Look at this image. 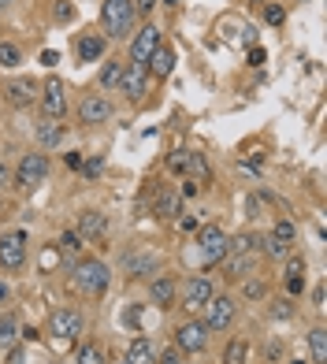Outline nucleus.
Instances as JSON below:
<instances>
[{
	"label": "nucleus",
	"instance_id": "nucleus-12",
	"mask_svg": "<svg viewBox=\"0 0 327 364\" xmlns=\"http://www.w3.org/2000/svg\"><path fill=\"white\" fill-rule=\"evenodd\" d=\"M120 89L127 93V100H141L146 97V89H149V71L141 67V63H127L123 67V78H120Z\"/></svg>",
	"mask_w": 327,
	"mask_h": 364
},
{
	"label": "nucleus",
	"instance_id": "nucleus-58",
	"mask_svg": "<svg viewBox=\"0 0 327 364\" xmlns=\"http://www.w3.org/2000/svg\"><path fill=\"white\" fill-rule=\"evenodd\" d=\"M8 4H11V0H0V8H8Z\"/></svg>",
	"mask_w": 327,
	"mask_h": 364
},
{
	"label": "nucleus",
	"instance_id": "nucleus-54",
	"mask_svg": "<svg viewBox=\"0 0 327 364\" xmlns=\"http://www.w3.org/2000/svg\"><path fill=\"white\" fill-rule=\"evenodd\" d=\"M182 230H198V219H193V216H182Z\"/></svg>",
	"mask_w": 327,
	"mask_h": 364
},
{
	"label": "nucleus",
	"instance_id": "nucleus-9",
	"mask_svg": "<svg viewBox=\"0 0 327 364\" xmlns=\"http://www.w3.org/2000/svg\"><path fill=\"white\" fill-rule=\"evenodd\" d=\"M160 26L156 22H149V26H141V30L134 34V45H130V63H141V67H146L149 63V56L156 48H160Z\"/></svg>",
	"mask_w": 327,
	"mask_h": 364
},
{
	"label": "nucleus",
	"instance_id": "nucleus-21",
	"mask_svg": "<svg viewBox=\"0 0 327 364\" xmlns=\"http://www.w3.org/2000/svg\"><path fill=\"white\" fill-rule=\"evenodd\" d=\"M34 138H37V145H41V149H56V145H63V123L41 119L34 126Z\"/></svg>",
	"mask_w": 327,
	"mask_h": 364
},
{
	"label": "nucleus",
	"instance_id": "nucleus-53",
	"mask_svg": "<svg viewBox=\"0 0 327 364\" xmlns=\"http://www.w3.org/2000/svg\"><path fill=\"white\" fill-rule=\"evenodd\" d=\"M8 182H11V167L0 164V186H8Z\"/></svg>",
	"mask_w": 327,
	"mask_h": 364
},
{
	"label": "nucleus",
	"instance_id": "nucleus-46",
	"mask_svg": "<svg viewBox=\"0 0 327 364\" xmlns=\"http://www.w3.org/2000/svg\"><path fill=\"white\" fill-rule=\"evenodd\" d=\"M286 275H305V256H294L290 264H286Z\"/></svg>",
	"mask_w": 327,
	"mask_h": 364
},
{
	"label": "nucleus",
	"instance_id": "nucleus-29",
	"mask_svg": "<svg viewBox=\"0 0 327 364\" xmlns=\"http://www.w3.org/2000/svg\"><path fill=\"white\" fill-rule=\"evenodd\" d=\"M186 175H193V178H212V167H208L205 152H190V160H186Z\"/></svg>",
	"mask_w": 327,
	"mask_h": 364
},
{
	"label": "nucleus",
	"instance_id": "nucleus-45",
	"mask_svg": "<svg viewBox=\"0 0 327 364\" xmlns=\"http://www.w3.org/2000/svg\"><path fill=\"white\" fill-rule=\"evenodd\" d=\"M245 216H250V219L260 216V197H257V193H250V197H245Z\"/></svg>",
	"mask_w": 327,
	"mask_h": 364
},
{
	"label": "nucleus",
	"instance_id": "nucleus-35",
	"mask_svg": "<svg viewBox=\"0 0 327 364\" xmlns=\"http://www.w3.org/2000/svg\"><path fill=\"white\" fill-rule=\"evenodd\" d=\"M78 364H104L101 346H82V349H78Z\"/></svg>",
	"mask_w": 327,
	"mask_h": 364
},
{
	"label": "nucleus",
	"instance_id": "nucleus-48",
	"mask_svg": "<svg viewBox=\"0 0 327 364\" xmlns=\"http://www.w3.org/2000/svg\"><path fill=\"white\" fill-rule=\"evenodd\" d=\"M41 63H45V67H56V63H60V52L45 48V52H41Z\"/></svg>",
	"mask_w": 327,
	"mask_h": 364
},
{
	"label": "nucleus",
	"instance_id": "nucleus-36",
	"mask_svg": "<svg viewBox=\"0 0 327 364\" xmlns=\"http://www.w3.org/2000/svg\"><path fill=\"white\" fill-rule=\"evenodd\" d=\"M52 19H56V22H71V19H75V4H71V0H56V8H52Z\"/></svg>",
	"mask_w": 327,
	"mask_h": 364
},
{
	"label": "nucleus",
	"instance_id": "nucleus-33",
	"mask_svg": "<svg viewBox=\"0 0 327 364\" xmlns=\"http://www.w3.org/2000/svg\"><path fill=\"white\" fill-rule=\"evenodd\" d=\"M260 242H264V253H268L271 260H283L286 253H290V245H283V242H276V238H271V234H268V238H260Z\"/></svg>",
	"mask_w": 327,
	"mask_h": 364
},
{
	"label": "nucleus",
	"instance_id": "nucleus-28",
	"mask_svg": "<svg viewBox=\"0 0 327 364\" xmlns=\"http://www.w3.org/2000/svg\"><path fill=\"white\" fill-rule=\"evenodd\" d=\"M271 238H276V242H283V245H294V238H297V227L290 223V219H276V223H271Z\"/></svg>",
	"mask_w": 327,
	"mask_h": 364
},
{
	"label": "nucleus",
	"instance_id": "nucleus-37",
	"mask_svg": "<svg viewBox=\"0 0 327 364\" xmlns=\"http://www.w3.org/2000/svg\"><path fill=\"white\" fill-rule=\"evenodd\" d=\"M186 160H190V152H172L167 156V167H172V175H186Z\"/></svg>",
	"mask_w": 327,
	"mask_h": 364
},
{
	"label": "nucleus",
	"instance_id": "nucleus-31",
	"mask_svg": "<svg viewBox=\"0 0 327 364\" xmlns=\"http://www.w3.org/2000/svg\"><path fill=\"white\" fill-rule=\"evenodd\" d=\"M19 334V320L11 316V312H4V320H0V346H11Z\"/></svg>",
	"mask_w": 327,
	"mask_h": 364
},
{
	"label": "nucleus",
	"instance_id": "nucleus-57",
	"mask_svg": "<svg viewBox=\"0 0 327 364\" xmlns=\"http://www.w3.org/2000/svg\"><path fill=\"white\" fill-rule=\"evenodd\" d=\"M164 4H172V8H175V4H182V0H164Z\"/></svg>",
	"mask_w": 327,
	"mask_h": 364
},
{
	"label": "nucleus",
	"instance_id": "nucleus-24",
	"mask_svg": "<svg viewBox=\"0 0 327 364\" xmlns=\"http://www.w3.org/2000/svg\"><path fill=\"white\" fill-rule=\"evenodd\" d=\"M257 242H260L257 234H250V230H242V234H234V238H227V253H231V256H250Z\"/></svg>",
	"mask_w": 327,
	"mask_h": 364
},
{
	"label": "nucleus",
	"instance_id": "nucleus-11",
	"mask_svg": "<svg viewBox=\"0 0 327 364\" xmlns=\"http://www.w3.org/2000/svg\"><path fill=\"white\" fill-rule=\"evenodd\" d=\"M0 264L8 271H19L26 264V234L23 230H11L0 238Z\"/></svg>",
	"mask_w": 327,
	"mask_h": 364
},
{
	"label": "nucleus",
	"instance_id": "nucleus-30",
	"mask_svg": "<svg viewBox=\"0 0 327 364\" xmlns=\"http://www.w3.org/2000/svg\"><path fill=\"white\" fill-rule=\"evenodd\" d=\"M23 63V48L11 41H0V67H19Z\"/></svg>",
	"mask_w": 327,
	"mask_h": 364
},
{
	"label": "nucleus",
	"instance_id": "nucleus-42",
	"mask_svg": "<svg viewBox=\"0 0 327 364\" xmlns=\"http://www.w3.org/2000/svg\"><path fill=\"white\" fill-rule=\"evenodd\" d=\"M242 297H250V301L264 297V282H245V286H242Z\"/></svg>",
	"mask_w": 327,
	"mask_h": 364
},
{
	"label": "nucleus",
	"instance_id": "nucleus-32",
	"mask_svg": "<svg viewBox=\"0 0 327 364\" xmlns=\"http://www.w3.org/2000/svg\"><path fill=\"white\" fill-rule=\"evenodd\" d=\"M56 249H60V253H71V256H75L78 249H82V238H78V230H63L60 238H56Z\"/></svg>",
	"mask_w": 327,
	"mask_h": 364
},
{
	"label": "nucleus",
	"instance_id": "nucleus-10",
	"mask_svg": "<svg viewBox=\"0 0 327 364\" xmlns=\"http://www.w3.org/2000/svg\"><path fill=\"white\" fill-rule=\"evenodd\" d=\"M198 245H201V256H205V264H208V268L219 264V260L227 256V234L219 230L216 223H212V227H205V230H198Z\"/></svg>",
	"mask_w": 327,
	"mask_h": 364
},
{
	"label": "nucleus",
	"instance_id": "nucleus-15",
	"mask_svg": "<svg viewBox=\"0 0 327 364\" xmlns=\"http://www.w3.org/2000/svg\"><path fill=\"white\" fill-rule=\"evenodd\" d=\"M104 48H108V37L97 34V30H89V34L78 37L75 56H78V63H94V60H101V56H104Z\"/></svg>",
	"mask_w": 327,
	"mask_h": 364
},
{
	"label": "nucleus",
	"instance_id": "nucleus-18",
	"mask_svg": "<svg viewBox=\"0 0 327 364\" xmlns=\"http://www.w3.org/2000/svg\"><path fill=\"white\" fill-rule=\"evenodd\" d=\"M153 212L160 216V219H172L182 212V201H179V193L172 186H160L156 190V197H153Z\"/></svg>",
	"mask_w": 327,
	"mask_h": 364
},
{
	"label": "nucleus",
	"instance_id": "nucleus-25",
	"mask_svg": "<svg viewBox=\"0 0 327 364\" xmlns=\"http://www.w3.org/2000/svg\"><path fill=\"white\" fill-rule=\"evenodd\" d=\"M245 357H250V338H231L224 349V364H245Z\"/></svg>",
	"mask_w": 327,
	"mask_h": 364
},
{
	"label": "nucleus",
	"instance_id": "nucleus-38",
	"mask_svg": "<svg viewBox=\"0 0 327 364\" xmlns=\"http://www.w3.org/2000/svg\"><path fill=\"white\" fill-rule=\"evenodd\" d=\"M86 178H97L101 171H104V156H94V160H82V167H78Z\"/></svg>",
	"mask_w": 327,
	"mask_h": 364
},
{
	"label": "nucleus",
	"instance_id": "nucleus-3",
	"mask_svg": "<svg viewBox=\"0 0 327 364\" xmlns=\"http://www.w3.org/2000/svg\"><path fill=\"white\" fill-rule=\"evenodd\" d=\"M201 308H205V320L201 323H205L208 331H227L231 323H234V297H227V294H212Z\"/></svg>",
	"mask_w": 327,
	"mask_h": 364
},
{
	"label": "nucleus",
	"instance_id": "nucleus-1",
	"mask_svg": "<svg viewBox=\"0 0 327 364\" xmlns=\"http://www.w3.org/2000/svg\"><path fill=\"white\" fill-rule=\"evenodd\" d=\"M71 282H75L78 294L101 297L104 290H108V282H112V271H108V264H104V260H97V256H82V260L75 264V271H71Z\"/></svg>",
	"mask_w": 327,
	"mask_h": 364
},
{
	"label": "nucleus",
	"instance_id": "nucleus-14",
	"mask_svg": "<svg viewBox=\"0 0 327 364\" xmlns=\"http://www.w3.org/2000/svg\"><path fill=\"white\" fill-rule=\"evenodd\" d=\"M37 89L41 86H37L34 78H11V82H4V100L11 108H26V104H34Z\"/></svg>",
	"mask_w": 327,
	"mask_h": 364
},
{
	"label": "nucleus",
	"instance_id": "nucleus-26",
	"mask_svg": "<svg viewBox=\"0 0 327 364\" xmlns=\"http://www.w3.org/2000/svg\"><path fill=\"white\" fill-rule=\"evenodd\" d=\"M219 264H224V271H227V279H242V275H250V256H224V260H219Z\"/></svg>",
	"mask_w": 327,
	"mask_h": 364
},
{
	"label": "nucleus",
	"instance_id": "nucleus-7",
	"mask_svg": "<svg viewBox=\"0 0 327 364\" xmlns=\"http://www.w3.org/2000/svg\"><path fill=\"white\" fill-rule=\"evenodd\" d=\"M49 331L56 334L60 342H75V338L86 331V320H82V312H78V308H56V312H52V320H49Z\"/></svg>",
	"mask_w": 327,
	"mask_h": 364
},
{
	"label": "nucleus",
	"instance_id": "nucleus-20",
	"mask_svg": "<svg viewBox=\"0 0 327 364\" xmlns=\"http://www.w3.org/2000/svg\"><path fill=\"white\" fill-rule=\"evenodd\" d=\"M123 364H156V346L149 342V338H134V342L127 346V353H123Z\"/></svg>",
	"mask_w": 327,
	"mask_h": 364
},
{
	"label": "nucleus",
	"instance_id": "nucleus-23",
	"mask_svg": "<svg viewBox=\"0 0 327 364\" xmlns=\"http://www.w3.org/2000/svg\"><path fill=\"white\" fill-rule=\"evenodd\" d=\"M309 353H312V364H327V327L309 331Z\"/></svg>",
	"mask_w": 327,
	"mask_h": 364
},
{
	"label": "nucleus",
	"instance_id": "nucleus-43",
	"mask_svg": "<svg viewBox=\"0 0 327 364\" xmlns=\"http://www.w3.org/2000/svg\"><path fill=\"white\" fill-rule=\"evenodd\" d=\"M138 316H141V308H138V305H130V308L123 312V323H127L130 331H138Z\"/></svg>",
	"mask_w": 327,
	"mask_h": 364
},
{
	"label": "nucleus",
	"instance_id": "nucleus-6",
	"mask_svg": "<svg viewBox=\"0 0 327 364\" xmlns=\"http://www.w3.org/2000/svg\"><path fill=\"white\" fill-rule=\"evenodd\" d=\"M41 112H45V119H63L68 115V86L56 74H49L41 86Z\"/></svg>",
	"mask_w": 327,
	"mask_h": 364
},
{
	"label": "nucleus",
	"instance_id": "nucleus-22",
	"mask_svg": "<svg viewBox=\"0 0 327 364\" xmlns=\"http://www.w3.org/2000/svg\"><path fill=\"white\" fill-rule=\"evenodd\" d=\"M146 71H149L153 78H167V74L175 71V52L160 45V48H156L153 56H149V63H146Z\"/></svg>",
	"mask_w": 327,
	"mask_h": 364
},
{
	"label": "nucleus",
	"instance_id": "nucleus-16",
	"mask_svg": "<svg viewBox=\"0 0 327 364\" xmlns=\"http://www.w3.org/2000/svg\"><path fill=\"white\" fill-rule=\"evenodd\" d=\"M104 230H108V216L97 212V208H86L82 219H78V238H82V242H97Z\"/></svg>",
	"mask_w": 327,
	"mask_h": 364
},
{
	"label": "nucleus",
	"instance_id": "nucleus-34",
	"mask_svg": "<svg viewBox=\"0 0 327 364\" xmlns=\"http://www.w3.org/2000/svg\"><path fill=\"white\" fill-rule=\"evenodd\" d=\"M264 22L268 26H283L286 22V8L283 4H264Z\"/></svg>",
	"mask_w": 327,
	"mask_h": 364
},
{
	"label": "nucleus",
	"instance_id": "nucleus-4",
	"mask_svg": "<svg viewBox=\"0 0 327 364\" xmlns=\"http://www.w3.org/2000/svg\"><path fill=\"white\" fill-rule=\"evenodd\" d=\"M49 178V156L45 152H26L19 167H15V182L23 190H34V186H41V182Z\"/></svg>",
	"mask_w": 327,
	"mask_h": 364
},
{
	"label": "nucleus",
	"instance_id": "nucleus-44",
	"mask_svg": "<svg viewBox=\"0 0 327 364\" xmlns=\"http://www.w3.org/2000/svg\"><path fill=\"white\" fill-rule=\"evenodd\" d=\"M156 4H160V0H134V15H153Z\"/></svg>",
	"mask_w": 327,
	"mask_h": 364
},
{
	"label": "nucleus",
	"instance_id": "nucleus-27",
	"mask_svg": "<svg viewBox=\"0 0 327 364\" xmlns=\"http://www.w3.org/2000/svg\"><path fill=\"white\" fill-rule=\"evenodd\" d=\"M123 67H127L123 60H108V63H104V71H101V86H104V89H120Z\"/></svg>",
	"mask_w": 327,
	"mask_h": 364
},
{
	"label": "nucleus",
	"instance_id": "nucleus-47",
	"mask_svg": "<svg viewBox=\"0 0 327 364\" xmlns=\"http://www.w3.org/2000/svg\"><path fill=\"white\" fill-rule=\"evenodd\" d=\"M268 360H271V364L283 360V342H271V346H268Z\"/></svg>",
	"mask_w": 327,
	"mask_h": 364
},
{
	"label": "nucleus",
	"instance_id": "nucleus-60",
	"mask_svg": "<svg viewBox=\"0 0 327 364\" xmlns=\"http://www.w3.org/2000/svg\"><path fill=\"white\" fill-rule=\"evenodd\" d=\"M253 4H257V0H253Z\"/></svg>",
	"mask_w": 327,
	"mask_h": 364
},
{
	"label": "nucleus",
	"instance_id": "nucleus-59",
	"mask_svg": "<svg viewBox=\"0 0 327 364\" xmlns=\"http://www.w3.org/2000/svg\"><path fill=\"white\" fill-rule=\"evenodd\" d=\"M290 364H309V360H290Z\"/></svg>",
	"mask_w": 327,
	"mask_h": 364
},
{
	"label": "nucleus",
	"instance_id": "nucleus-52",
	"mask_svg": "<svg viewBox=\"0 0 327 364\" xmlns=\"http://www.w3.org/2000/svg\"><path fill=\"white\" fill-rule=\"evenodd\" d=\"M242 41H245V45L257 41V30H253V26H242Z\"/></svg>",
	"mask_w": 327,
	"mask_h": 364
},
{
	"label": "nucleus",
	"instance_id": "nucleus-41",
	"mask_svg": "<svg viewBox=\"0 0 327 364\" xmlns=\"http://www.w3.org/2000/svg\"><path fill=\"white\" fill-rule=\"evenodd\" d=\"M156 364H182V349H164V353H156Z\"/></svg>",
	"mask_w": 327,
	"mask_h": 364
},
{
	"label": "nucleus",
	"instance_id": "nucleus-50",
	"mask_svg": "<svg viewBox=\"0 0 327 364\" xmlns=\"http://www.w3.org/2000/svg\"><path fill=\"white\" fill-rule=\"evenodd\" d=\"M68 167L78 171V167H82V152H68Z\"/></svg>",
	"mask_w": 327,
	"mask_h": 364
},
{
	"label": "nucleus",
	"instance_id": "nucleus-56",
	"mask_svg": "<svg viewBox=\"0 0 327 364\" xmlns=\"http://www.w3.org/2000/svg\"><path fill=\"white\" fill-rule=\"evenodd\" d=\"M4 297H8V286H4V282H0V305H4Z\"/></svg>",
	"mask_w": 327,
	"mask_h": 364
},
{
	"label": "nucleus",
	"instance_id": "nucleus-2",
	"mask_svg": "<svg viewBox=\"0 0 327 364\" xmlns=\"http://www.w3.org/2000/svg\"><path fill=\"white\" fill-rule=\"evenodd\" d=\"M101 19H104V37H115V41H123V34L130 30V22H134V0H104L101 8Z\"/></svg>",
	"mask_w": 327,
	"mask_h": 364
},
{
	"label": "nucleus",
	"instance_id": "nucleus-55",
	"mask_svg": "<svg viewBox=\"0 0 327 364\" xmlns=\"http://www.w3.org/2000/svg\"><path fill=\"white\" fill-rule=\"evenodd\" d=\"M8 364H23V349H19V346L11 349V357H8Z\"/></svg>",
	"mask_w": 327,
	"mask_h": 364
},
{
	"label": "nucleus",
	"instance_id": "nucleus-19",
	"mask_svg": "<svg viewBox=\"0 0 327 364\" xmlns=\"http://www.w3.org/2000/svg\"><path fill=\"white\" fill-rule=\"evenodd\" d=\"M153 264H156V256L149 249H130V253H123V271H127L130 279H138V275H146V271H153Z\"/></svg>",
	"mask_w": 327,
	"mask_h": 364
},
{
	"label": "nucleus",
	"instance_id": "nucleus-5",
	"mask_svg": "<svg viewBox=\"0 0 327 364\" xmlns=\"http://www.w3.org/2000/svg\"><path fill=\"white\" fill-rule=\"evenodd\" d=\"M112 115H115V108L104 93H86L78 100V123L82 126H101V123H108Z\"/></svg>",
	"mask_w": 327,
	"mask_h": 364
},
{
	"label": "nucleus",
	"instance_id": "nucleus-51",
	"mask_svg": "<svg viewBox=\"0 0 327 364\" xmlns=\"http://www.w3.org/2000/svg\"><path fill=\"white\" fill-rule=\"evenodd\" d=\"M323 297H327V290H323V286H316V290H312V305L323 308Z\"/></svg>",
	"mask_w": 327,
	"mask_h": 364
},
{
	"label": "nucleus",
	"instance_id": "nucleus-8",
	"mask_svg": "<svg viewBox=\"0 0 327 364\" xmlns=\"http://www.w3.org/2000/svg\"><path fill=\"white\" fill-rule=\"evenodd\" d=\"M205 346H208V327L201 320H186L175 327V349H182V353H201Z\"/></svg>",
	"mask_w": 327,
	"mask_h": 364
},
{
	"label": "nucleus",
	"instance_id": "nucleus-39",
	"mask_svg": "<svg viewBox=\"0 0 327 364\" xmlns=\"http://www.w3.org/2000/svg\"><path fill=\"white\" fill-rule=\"evenodd\" d=\"M286 294H290V297H302L305 294V275H286Z\"/></svg>",
	"mask_w": 327,
	"mask_h": 364
},
{
	"label": "nucleus",
	"instance_id": "nucleus-49",
	"mask_svg": "<svg viewBox=\"0 0 327 364\" xmlns=\"http://www.w3.org/2000/svg\"><path fill=\"white\" fill-rule=\"evenodd\" d=\"M260 63H264V48H250V67H260Z\"/></svg>",
	"mask_w": 327,
	"mask_h": 364
},
{
	"label": "nucleus",
	"instance_id": "nucleus-40",
	"mask_svg": "<svg viewBox=\"0 0 327 364\" xmlns=\"http://www.w3.org/2000/svg\"><path fill=\"white\" fill-rule=\"evenodd\" d=\"M290 316H294L290 301H276V305H271V320H290Z\"/></svg>",
	"mask_w": 327,
	"mask_h": 364
},
{
	"label": "nucleus",
	"instance_id": "nucleus-17",
	"mask_svg": "<svg viewBox=\"0 0 327 364\" xmlns=\"http://www.w3.org/2000/svg\"><path fill=\"white\" fill-rule=\"evenodd\" d=\"M175 297H179V286H175V279L160 275V279H153V282H149V301H153V305H160V308H172V305H175Z\"/></svg>",
	"mask_w": 327,
	"mask_h": 364
},
{
	"label": "nucleus",
	"instance_id": "nucleus-13",
	"mask_svg": "<svg viewBox=\"0 0 327 364\" xmlns=\"http://www.w3.org/2000/svg\"><path fill=\"white\" fill-rule=\"evenodd\" d=\"M212 294H216V286H212L208 275H190L186 282H182V305L186 308H201Z\"/></svg>",
	"mask_w": 327,
	"mask_h": 364
}]
</instances>
